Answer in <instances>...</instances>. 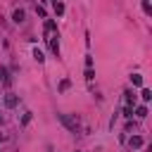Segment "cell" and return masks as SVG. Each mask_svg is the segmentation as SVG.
Listing matches in <instances>:
<instances>
[{"instance_id":"obj_17","label":"cell","mask_w":152,"mask_h":152,"mask_svg":"<svg viewBox=\"0 0 152 152\" xmlns=\"http://www.w3.org/2000/svg\"><path fill=\"white\" fill-rule=\"evenodd\" d=\"M95 78V71L93 69H86V81H93Z\"/></svg>"},{"instance_id":"obj_18","label":"cell","mask_w":152,"mask_h":152,"mask_svg":"<svg viewBox=\"0 0 152 152\" xmlns=\"http://www.w3.org/2000/svg\"><path fill=\"white\" fill-rule=\"evenodd\" d=\"M142 10H145L147 14H152V5H150V2H142Z\"/></svg>"},{"instance_id":"obj_1","label":"cell","mask_w":152,"mask_h":152,"mask_svg":"<svg viewBox=\"0 0 152 152\" xmlns=\"http://www.w3.org/2000/svg\"><path fill=\"white\" fill-rule=\"evenodd\" d=\"M59 121H62L71 133H78V128H81V121H78L76 114H59Z\"/></svg>"},{"instance_id":"obj_16","label":"cell","mask_w":152,"mask_h":152,"mask_svg":"<svg viewBox=\"0 0 152 152\" xmlns=\"http://www.w3.org/2000/svg\"><path fill=\"white\" fill-rule=\"evenodd\" d=\"M36 14H38V17H45V7H43V5H36Z\"/></svg>"},{"instance_id":"obj_19","label":"cell","mask_w":152,"mask_h":152,"mask_svg":"<svg viewBox=\"0 0 152 152\" xmlns=\"http://www.w3.org/2000/svg\"><path fill=\"white\" fill-rule=\"evenodd\" d=\"M86 69H93V57H90V55L86 57Z\"/></svg>"},{"instance_id":"obj_15","label":"cell","mask_w":152,"mask_h":152,"mask_svg":"<svg viewBox=\"0 0 152 152\" xmlns=\"http://www.w3.org/2000/svg\"><path fill=\"white\" fill-rule=\"evenodd\" d=\"M31 116H33V114H31V112H26V114H24V116H21V126H26V124H28V121H31Z\"/></svg>"},{"instance_id":"obj_5","label":"cell","mask_w":152,"mask_h":152,"mask_svg":"<svg viewBox=\"0 0 152 152\" xmlns=\"http://www.w3.org/2000/svg\"><path fill=\"white\" fill-rule=\"evenodd\" d=\"M50 50H52V55H57V57H59V40H57V36H52V38H50Z\"/></svg>"},{"instance_id":"obj_12","label":"cell","mask_w":152,"mask_h":152,"mask_svg":"<svg viewBox=\"0 0 152 152\" xmlns=\"http://www.w3.org/2000/svg\"><path fill=\"white\" fill-rule=\"evenodd\" d=\"M131 83H133V86H142V76H140V74H133V76H131Z\"/></svg>"},{"instance_id":"obj_14","label":"cell","mask_w":152,"mask_h":152,"mask_svg":"<svg viewBox=\"0 0 152 152\" xmlns=\"http://www.w3.org/2000/svg\"><path fill=\"white\" fill-rule=\"evenodd\" d=\"M124 116L126 119H133V107H124Z\"/></svg>"},{"instance_id":"obj_13","label":"cell","mask_w":152,"mask_h":152,"mask_svg":"<svg viewBox=\"0 0 152 152\" xmlns=\"http://www.w3.org/2000/svg\"><path fill=\"white\" fill-rule=\"evenodd\" d=\"M69 86H71V81H69V78H62V83H59V93H64Z\"/></svg>"},{"instance_id":"obj_6","label":"cell","mask_w":152,"mask_h":152,"mask_svg":"<svg viewBox=\"0 0 152 152\" xmlns=\"http://www.w3.org/2000/svg\"><path fill=\"white\" fill-rule=\"evenodd\" d=\"M52 10H55L57 17H62V14H64V2H57V0H55V2H52Z\"/></svg>"},{"instance_id":"obj_9","label":"cell","mask_w":152,"mask_h":152,"mask_svg":"<svg viewBox=\"0 0 152 152\" xmlns=\"http://www.w3.org/2000/svg\"><path fill=\"white\" fill-rule=\"evenodd\" d=\"M33 59H36L38 64H40V62L45 59V55H43V50H40V48H33Z\"/></svg>"},{"instance_id":"obj_8","label":"cell","mask_w":152,"mask_h":152,"mask_svg":"<svg viewBox=\"0 0 152 152\" xmlns=\"http://www.w3.org/2000/svg\"><path fill=\"white\" fill-rule=\"evenodd\" d=\"M45 31H48V33L57 31V24H55V19H45Z\"/></svg>"},{"instance_id":"obj_10","label":"cell","mask_w":152,"mask_h":152,"mask_svg":"<svg viewBox=\"0 0 152 152\" xmlns=\"http://www.w3.org/2000/svg\"><path fill=\"white\" fill-rule=\"evenodd\" d=\"M135 116H138V119H145V116H147V107H145V104L135 107Z\"/></svg>"},{"instance_id":"obj_3","label":"cell","mask_w":152,"mask_h":152,"mask_svg":"<svg viewBox=\"0 0 152 152\" xmlns=\"http://www.w3.org/2000/svg\"><path fill=\"white\" fill-rule=\"evenodd\" d=\"M128 145H131V150H138V147H142V138L140 135H131Z\"/></svg>"},{"instance_id":"obj_7","label":"cell","mask_w":152,"mask_h":152,"mask_svg":"<svg viewBox=\"0 0 152 152\" xmlns=\"http://www.w3.org/2000/svg\"><path fill=\"white\" fill-rule=\"evenodd\" d=\"M124 95H126V107H133V104H135V93H131V90H126Z\"/></svg>"},{"instance_id":"obj_11","label":"cell","mask_w":152,"mask_h":152,"mask_svg":"<svg viewBox=\"0 0 152 152\" xmlns=\"http://www.w3.org/2000/svg\"><path fill=\"white\" fill-rule=\"evenodd\" d=\"M140 97H142L145 102H150V100H152V90H150V88H142V90H140Z\"/></svg>"},{"instance_id":"obj_2","label":"cell","mask_w":152,"mask_h":152,"mask_svg":"<svg viewBox=\"0 0 152 152\" xmlns=\"http://www.w3.org/2000/svg\"><path fill=\"white\" fill-rule=\"evenodd\" d=\"M2 102H5V107H7V109H14V107L19 104V97H17L14 93H5V97H2Z\"/></svg>"},{"instance_id":"obj_4","label":"cell","mask_w":152,"mask_h":152,"mask_svg":"<svg viewBox=\"0 0 152 152\" xmlns=\"http://www.w3.org/2000/svg\"><path fill=\"white\" fill-rule=\"evenodd\" d=\"M12 21H14V24H21V21H24V10H21V7L12 12Z\"/></svg>"},{"instance_id":"obj_20","label":"cell","mask_w":152,"mask_h":152,"mask_svg":"<svg viewBox=\"0 0 152 152\" xmlns=\"http://www.w3.org/2000/svg\"><path fill=\"white\" fill-rule=\"evenodd\" d=\"M5 140H7V135H5V133H0V142H5Z\"/></svg>"}]
</instances>
